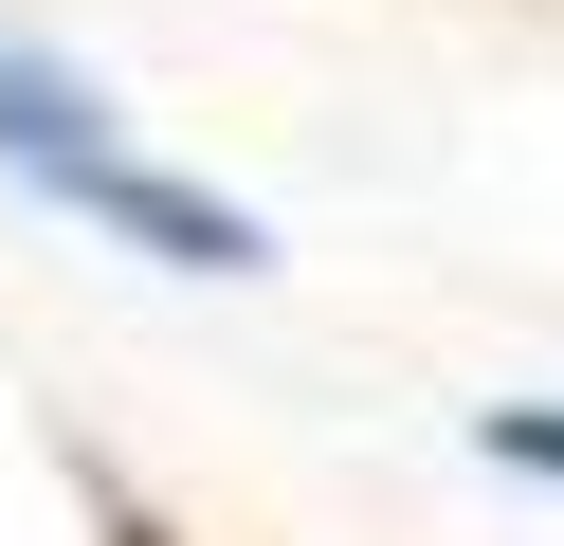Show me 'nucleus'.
<instances>
[{"label": "nucleus", "mask_w": 564, "mask_h": 546, "mask_svg": "<svg viewBox=\"0 0 564 546\" xmlns=\"http://www.w3.org/2000/svg\"><path fill=\"white\" fill-rule=\"evenodd\" d=\"M474 456H491V473H546V492H564V400H491V419H474Z\"/></svg>", "instance_id": "2"}, {"label": "nucleus", "mask_w": 564, "mask_h": 546, "mask_svg": "<svg viewBox=\"0 0 564 546\" xmlns=\"http://www.w3.org/2000/svg\"><path fill=\"white\" fill-rule=\"evenodd\" d=\"M0 164L37 182L55 218L164 255V274H273V218L219 201V182H183V164H147V146H128V109L91 92L74 55H37V36H0Z\"/></svg>", "instance_id": "1"}]
</instances>
